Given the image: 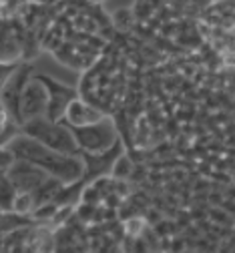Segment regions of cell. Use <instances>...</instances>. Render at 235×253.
Here are the masks:
<instances>
[{"label": "cell", "mask_w": 235, "mask_h": 253, "mask_svg": "<svg viewBox=\"0 0 235 253\" xmlns=\"http://www.w3.org/2000/svg\"><path fill=\"white\" fill-rule=\"evenodd\" d=\"M133 169H135V165H133L131 157L123 153V155L119 157V159L115 161V165H113L111 179H115V181H127V179L133 175Z\"/></svg>", "instance_id": "12"}, {"label": "cell", "mask_w": 235, "mask_h": 253, "mask_svg": "<svg viewBox=\"0 0 235 253\" xmlns=\"http://www.w3.org/2000/svg\"><path fill=\"white\" fill-rule=\"evenodd\" d=\"M20 133L39 141L41 145L48 147L50 151H56L60 155H69V157H81V149L69 131V126L62 123H50L47 117L32 119L20 126Z\"/></svg>", "instance_id": "2"}, {"label": "cell", "mask_w": 235, "mask_h": 253, "mask_svg": "<svg viewBox=\"0 0 235 253\" xmlns=\"http://www.w3.org/2000/svg\"><path fill=\"white\" fill-rule=\"evenodd\" d=\"M0 215H2V211H0Z\"/></svg>", "instance_id": "24"}, {"label": "cell", "mask_w": 235, "mask_h": 253, "mask_svg": "<svg viewBox=\"0 0 235 253\" xmlns=\"http://www.w3.org/2000/svg\"><path fill=\"white\" fill-rule=\"evenodd\" d=\"M47 88V94H48V103H47V119L50 123H60L64 119V113L66 109L71 107L73 101L81 99L79 97V90L75 86H69V84H62L58 83L56 79H50L48 75H35Z\"/></svg>", "instance_id": "4"}, {"label": "cell", "mask_w": 235, "mask_h": 253, "mask_svg": "<svg viewBox=\"0 0 235 253\" xmlns=\"http://www.w3.org/2000/svg\"><path fill=\"white\" fill-rule=\"evenodd\" d=\"M77 215L81 217V221H93L94 219V213H96V205H89V203H79L75 207Z\"/></svg>", "instance_id": "18"}, {"label": "cell", "mask_w": 235, "mask_h": 253, "mask_svg": "<svg viewBox=\"0 0 235 253\" xmlns=\"http://www.w3.org/2000/svg\"><path fill=\"white\" fill-rule=\"evenodd\" d=\"M14 161H16V159L12 157V153H10L6 147H0V169H4V171H6Z\"/></svg>", "instance_id": "21"}, {"label": "cell", "mask_w": 235, "mask_h": 253, "mask_svg": "<svg viewBox=\"0 0 235 253\" xmlns=\"http://www.w3.org/2000/svg\"><path fill=\"white\" fill-rule=\"evenodd\" d=\"M113 24L119 28V30H129L133 26V12L129 8H121L115 12V18H113Z\"/></svg>", "instance_id": "15"}, {"label": "cell", "mask_w": 235, "mask_h": 253, "mask_svg": "<svg viewBox=\"0 0 235 253\" xmlns=\"http://www.w3.org/2000/svg\"><path fill=\"white\" fill-rule=\"evenodd\" d=\"M69 131L73 133L81 153H91V155H98V153L109 151L121 139L117 123L109 115H105L98 123H93L87 126H69Z\"/></svg>", "instance_id": "3"}, {"label": "cell", "mask_w": 235, "mask_h": 253, "mask_svg": "<svg viewBox=\"0 0 235 253\" xmlns=\"http://www.w3.org/2000/svg\"><path fill=\"white\" fill-rule=\"evenodd\" d=\"M73 213H75V207H71V205L58 207L56 215L52 217V223H54V225H62V223H66V219H69V217H71Z\"/></svg>", "instance_id": "20"}, {"label": "cell", "mask_w": 235, "mask_h": 253, "mask_svg": "<svg viewBox=\"0 0 235 253\" xmlns=\"http://www.w3.org/2000/svg\"><path fill=\"white\" fill-rule=\"evenodd\" d=\"M58 211V205L56 203H45V205H39L35 211L30 213V217L35 219V221H52V217L56 215Z\"/></svg>", "instance_id": "14"}, {"label": "cell", "mask_w": 235, "mask_h": 253, "mask_svg": "<svg viewBox=\"0 0 235 253\" xmlns=\"http://www.w3.org/2000/svg\"><path fill=\"white\" fill-rule=\"evenodd\" d=\"M52 37H54V33H52V30H48V37H47V41H50ZM58 44H60V39H56V41H54V44H52V50H54V46H58Z\"/></svg>", "instance_id": "22"}, {"label": "cell", "mask_w": 235, "mask_h": 253, "mask_svg": "<svg viewBox=\"0 0 235 253\" xmlns=\"http://www.w3.org/2000/svg\"><path fill=\"white\" fill-rule=\"evenodd\" d=\"M125 153V145L119 139L109 151L98 153V155H91V153H81V161H83V185H91L93 181L100 179V177H111L113 165L119 157Z\"/></svg>", "instance_id": "6"}, {"label": "cell", "mask_w": 235, "mask_h": 253, "mask_svg": "<svg viewBox=\"0 0 235 253\" xmlns=\"http://www.w3.org/2000/svg\"><path fill=\"white\" fill-rule=\"evenodd\" d=\"M16 195H18V193H16L14 185L8 181V177L0 179V211H2V213H10Z\"/></svg>", "instance_id": "11"}, {"label": "cell", "mask_w": 235, "mask_h": 253, "mask_svg": "<svg viewBox=\"0 0 235 253\" xmlns=\"http://www.w3.org/2000/svg\"><path fill=\"white\" fill-rule=\"evenodd\" d=\"M103 201V195H100L93 185H85L83 193H81V203H89V205H98Z\"/></svg>", "instance_id": "17"}, {"label": "cell", "mask_w": 235, "mask_h": 253, "mask_svg": "<svg viewBox=\"0 0 235 253\" xmlns=\"http://www.w3.org/2000/svg\"><path fill=\"white\" fill-rule=\"evenodd\" d=\"M60 187H62V183L60 181H56V179H52V177H48L39 189H35L30 195H32V201H35V209L39 207V205H45V203H50V201H54V197H56V193L60 191Z\"/></svg>", "instance_id": "10"}, {"label": "cell", "mask_w": 235, "mask_h": 253, "mask_svg": "<svg viewBox=\"0 0 235 253\" xmlns=\"http://www.w3.org/2000/svg\"><path fill=\"white\" fill-rule=\"evenodd\" d=\"M6 149L12 153L16 161H26L30 165H35L43 169L48 177L60 181L62 185H73L83 179V161L81 157H69V155H60L56 151H50L48 147L41 145L39 141L30 139L26 135H16Z\"/></svg>", "instance_id": "1"}, {"label": "cell", "mask_w": 235, "mask_h": 253, "mask_svg": "<svg viewBox=\"0 0 235 253\" xmlns=\"http://www.w3.org/2000/svg\"><path fill=\"white\" fill-rule=\"evenodd\" d=\"M32 211H35V201H32V195L30 193H18L16 199H14V205H12V213L28 217Z\"/></svg>", "instance_id": "13"}, {"label": "cell", "mask_w": 235, "mask_h": 253, "mask_svg": "<svg viewBox=\"0 0 235 253\" xmlns=\"http://www.w3.org/2000/svg\"><path fill=\"white\" fill-rule=\"evenodd\" d=\"M6 177L14 185L16 193H32L48 179V175L43 169L30 165L26 161H14L6 169Z\"/></svg>", "instance_id": "8"}, {"label": "cell", "mask_w": 235, "mask_h": 253, "mask_svg": "<svg viewBox=\"0 0 235 253\" xmlns=\"http://www.w3.org/2000/svg\"><path fill=\"white\" fill-rule=\"evenodd\" d=\"M105 117V113L100 111L98 107L83 101V99H77L71 103V107L66 109L64 113V119L60 123L69 125V126H87V125H93V123H98L100 119Z\"/></svg>", "instance_id": "9"}, {"label": "cell", "mask_w": 235, "mask_h": 253, "mask_svg": "<svg viewBox=\"0 0 235 253\" xmlns=\"http://www.w3.org/2000/svg\"><path fill=\"white\" fill-rule=\"evenodd\" d=\"M20 67V62H0V92H2L4 84L8 83V79L16 73V69Z\"/></svg>", "instance_id": "16"}, {"label": "cell", "mask_w": 235, "mask_h": 253, "mask_svg": "<svg viewBox=\"0 0 235 253\" xmlns=\"http://www.w3.org/2000/svg\"><path fill=\"white\" fill-rule=\"evenodd\" d=\"M125 229H127V233L129 235H139L143 229H145V221L143 219H139V217H133V219H127V223H125Z\"/></svg>", "instance_id": "19"}, {"label": "cell", "mask_w": 235, "mask_h": 253, "mask_svg": "<svg viewBox=\"0 0 235 253\" xmlns=\"http://www.w3.org/2000/svg\"><path fill=\"white\" fill-rule=\"evenodd\" d=\"M47 103H48V94L45 84L32 75L30 81L26 83L22 90V99H20V115L22 123H28L32 119H39L47 115Z\"/></svg>", "instance_id": "7"}, {"label": "cell", "mask_w": 235, "mask_h": 253, "mask_svg": "<svg viewBox=\"0 0 235 253\" xmlns=\"http://www.w3.org/2000/svg\"><path fill=\"white\" fill-rule=\"evenodd\" d=\"M2 177H6V171H4V169H0V179H2Z\"/></svg>", "instance_id": "23"}, {"label": "cell", "mask_w": 235, "mask_h": 253, "mask_svg": "<svg viewBox=\"0 0 235 253\" xmlns=\"http://www.w3.org/2000/svg\"><path fill=\"white\" fill-rule=\"evenodd\" d=\"M32 73V65L28 62H20V67L16 69V73L8 79V83L4 84L2 92H0V103H2L6 115L18 125L22 126V115H20V99H22V90L26 86V83L30 81Z\"/></svg>", "instance_id": "5"}]
</instances>
